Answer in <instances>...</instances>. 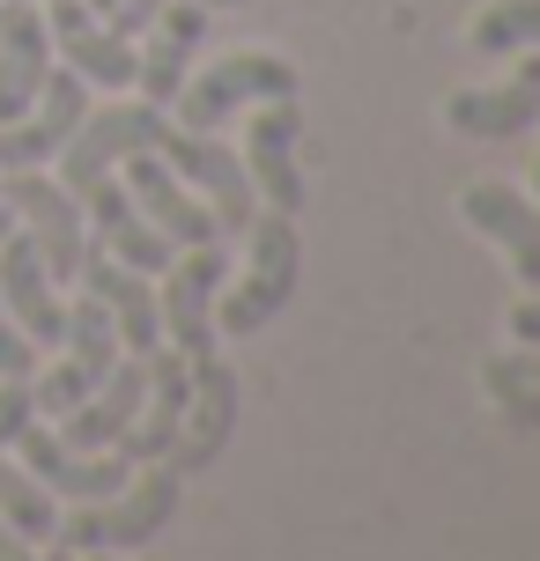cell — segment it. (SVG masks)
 <instances>
[{"label": "cell", "instance_id": "9", "mask_svg": "<svg viewBox=\"0 0 540 561\" xmlns=\"http://www.w3.org/2000/svg\"><path fill=\"white\" fill-rule=\"evenodd\" d=\"M156 156L193 185L200 199H207V215L223 222V237H237V229L252 222V178H245V156H237V140L223 134H185V126H171L164 118V140H156Z\"/></svg>", "mask_w": 540, "mask_h": 561}, {"label": "cell", "instance_id": "4", "mask_svg": "<svg viewBox=\"0 0 540 561\" xmlns=\"http://www.w3.org/2000/svg\"><path fill=\"white\" fill-rule=\"evenodd\" d=\"M156 140H164V104L119 89L112 104H89V112L75 118L67 148L53 156V178L67 185V193H89L97 178H112L126 156H142V148H156Z\"/></svg>", "mask_w": 540, "mask_h": 561}, {"label": "cell", "instance_id": "30", "mask_svg": "<svg viewBox=\"0 0 540 561\" xmlns=\"http://www.w3.org/2000/svg\"><path fill=\"white\" fill-rule=\"evenodd\" d=\"M75 561H126V554H112V547H97V554H75Z\"/></svg>", "mask_w": 540, "mask_h": 561}, {"label": "cell", "instance_id": "22", "mask_svg": "<svg viewBox=\"0 0 540 561\" xmlns=\"http://www.w3.org/2000/svg\"><path fill=\"white\" fill-rule=\"evenodd\" d=\"M466 45L488 59L504 53H540V0H488L466 15Z\"/></svg>", "mask_w": 540, "mask_h": 561}, {"label": "cell", "instance_id": "14", "mask_svg": "<svg viewBox=\"0 0 540 561\" xmlns=\"http://www.w3.org/2000/svg\"><path fill=\"white\" fill-rule=\"evenodd\" d=\"M119 185H126V199H134V207H142V222H156L178 252H185V244H215V237H223V222L207 215V199H200L193 185H185V178L156 156V148L126 156V163H119Z\"/></svg>", "mask_w": 540, "mask_h": 561}, {"label": "cell", "instance_id": "3", "mask_svg": "<svg viewBox=\"0 0 540 561\" xmlns=\"http://www.w3.org/2000/svg\"><path fill=\"white\" fill-rule=\"evenodd\" d=\"M296 59L289 53H267V45H237V53L207 59L200 75H185L178 82V96L164 104V118L171 126H185V134H223V118L252 112V104H267V96H296Z\"/></svg>", "mask_w": 540, "mask_h": 561}, {"label": "cell", "instance_id": "11", "mask_svg": "<svg viewBox=\"0 0 540 561\" xmlns=\"http://www.w3.org/2000/svg\"><path fill=\"white\" fill-rule=\"evenodd\" d=\"M445 126L459 140H526L540 126V53H518L511 75L466 82L445 96Z\"/></svg>", "mask_w": 540, "mask_h": 561}, {"label": "cell", "instance_id": "16", "mask_svg": "<svg viewBox=\"0 0 540 561\" xmlns=\"http://www.w3.org/2000/svg\"><path fill=\"white\" fill-rule=\"evenodd\" d=\"M207 45V8L200 0H164L148 30L134 37V96L148 104H171L178 82L193 75V53Z\"/></svg>", "mask_w": 540, "mask_h": 561}, {"label": "cell", "instance_id": "29", "mask_svg": "<svg viewBox=\"0 0 540 561\" xmlns=\"http://www.w3.org/2000/svg\"><path fill=\"white\" fill-rule=\"evenodd\" d=\"M526 193H533V207H540V156H533V178H526Z\"/></svg>", "mask_w": 540, "mask_h": 561}, {"label": "cell", "instance_id": "32", "mask_svg": "<svg viewBox=\"0 0 540 561\" xmlns=\"http://www.w3.org/2000/svg\"><path fill=\"white\" fill-rule=\"evenodd\" d=\"M89 8H97V15H104V8H119V0H89Z\"/></svg>", "mask_w": 540, "mask_h": 561}, {"label": "cell", "instance_id": "23", "mask_svg": "<svg viewBox=\"0 0 540 561\" xmlns=\"http://www.w3.org/2000/svg\"><path fill=\"white\" fill-rule=\"evenodd\" d=\"M0 517H8L23 539H37V547L53 539V517H59V503L30 480V466L15 458V450H0Z\"/></svg>", "mask_w": 540, "mask_h": 561}, {"label": "cell", "instance_id": "31", "mask_svg": "<svg viewBox=\"0 0 540 561\" xmlns=\"http://www.w3.org/2000/svg\"><path fill=\"white\" fill-rule=\"evenodd\" d=\"M37 561H75V554H67V547H53V554H45V547H37Z\"/></svg>", "mask_w": 540, "mask_h": 561}, {"label": "cell", "instance_id": "27", "mask_svg": "<svg viewBox=\"0 0 540 561\" xmlns=\"http://www.w3.org/2000/svg\"><path fill=\"white\" fill-rule=\"evenodd\" d=\"M0 561H37V539H23L8 517H0Z\"/></svg>", "mask_w": 540, "mask_h": 561}, {"label": "cell", "instance_id": "17", "mask_svg": "<svg viewBox=\"0 0 540 561\" xmlns=\"http://www.w3.org/2000/svg\"><path fill=\"white\" fill-rule=\"evenodd\" d=\"M0 304H8V318L30 333V347H37V355H45V347H59L67 288L53 280V266L37 259V244H30L23 229H8V237H0Z\"/></svg>", "mask_w": 540, "mask_h": 561}, {"label": "cell", "instance_id": "18", "mask_svg": "<svg viewBox=\"0 0 540 561\" xmlns=\"http://www.w3.org/2000/svg\"><path fill=\"white\" fill-rule=\"evenodd\" d=\"M185 377H193V355H178V347H148L142 407H134V428L119 436V458H126V466H164V458H171L178 414H185Z\"/></svg>", "mask_w": 540, "mask_h": 561}, {"label": "cell", "instance_id": "24", "mask_svg": "<svg viewBox=\"0 0 540 561\" xmlns=\"http://www.w3.org/2000/svg\"><path fill=\"white\" fill-rule=\"evenodd\" d=\"M23 421H37V407H30V377H0V450L23 436Z\"/></svg>", "mask_w": 540, "mask_h": 561}, {"label": "cell", "instance_id": "7", "mask_svg": "<svg viewBox=\"0 0 540 561\" xmlns=\"http://www.w3.org/2000/svg\"><path fill=\"white\" fill-rule=\"evenodd\" d=\"M0 207H8V222L23 229L37 259L53 266V280L67 288L75 280V259H82V199L59 185L53 170H0Z\"/></svg>", "mask_w": 540, "mask_h": 561}, {"label": "cell", "instance_id": "13", "mask_svg": "<svg viewBox=\"0 0 540 561\" xmlns=\"http://www.w3.org/2000/svg\"><path fill=\"white\" fill-rule=\"evenodd\" d=\"M67 288H82L97 304L112 310L119 340H126V355H148V347H164V318H156V274H134V266H119L97 237H82V259H75V280Z\"/></svg>", "mask_w": 540, "mask_h": 561}, {"label": "cell", "instance_id": "1", "mask_svg": "<svg viewBox=\"0 0 540 561\" xmlns=\"http://www.w3.org/2000/svg\"><path fill=\"white\" fill-rule=\"evenodd\" d=\"M237 237H245V252H229V280L215 296V333L245 340L289 310L296 266H304V237H296V215H282V207H252V222Z\"/></svg>", "mask_w": 540, "mask_h": 561}, {"label": "cell", "instance_id": "10", "mask_svg": "<svg viewBox=\"0 0 540 561\" xmlns=\"http://www.w3.org/2000/svg\"><path fill=\"white\" fill-rule=\"evenodd\" d=\"M459 222L474 229L482 244H496V259L511 266L518 288H540V207H533L526 185L466 178V185H459Z\"/></svg>", "mask_w": 540, "mask_h": 561}, {"label": "cell", "instance_id": "26", "mask_svg": "<svg viewBox=\"0 0 540 561\" xmlns=\"http://www.w3.org/2000/svg\"><path fill=\"white\" fill-rule=\"evenodd\" d=\"M511 340L518 347H540V288H526L511 304Z\"/></svg>", "mask_w": 540, "mask_h": 561}, {"label": "cell", "instance_id": "2", "mask_svg": "<svg viewBox=\"0 0 540 561\" xmlns=\"http://www.w3.org/2000/svg\"><path fill=\"white\" fill-rule=\"evenodd\" d=\"M178 495H185V473H178V466H134L126 488H112V495H97V503H59L53 547H67V554H97V547L134 554V547H148V539L178 517Z\"/></svg>", "mask_w": 540, "mask_h": 561}, {"label": "cell", "instance_id": "5", "mask_svg": "<svg viewBox=\"0 0 540 561\" xmlns=\"http://www.w3.org/2000/svg\"><path fill=\"white\" fill-rule=\"evenodd\" d=\"M223 280H229L223 237H215V244H185V252H171V266L156 274L164 347H178V355H207V347H223V333H215V296H223Z\"/></svg>", "mask_w": 540, "mask_h": 561}, {"label": "cell", "instance_id": "8", "mask_svg": "<svg viewBox=\"0 0 540 561\" xmlns=\"http://www.w3.org/2000/svg\"><path fill=\"white\" fill-rule=\"evenodd\" d=\"M237 407H245V392H237L229 355H223V347L193 355V377H185V414H178V444H171V458H164V466H178V473H207V466L229 450V436H237Z\"/></svg>", "mask_w": 540, "mask_h": 561}, {"label": "cell", "instance_id": "19", "mask_svg": "<svg viewBox=\"0 0 540 561\" xmlns=\"http://www.w3.org/2000/svg\"><path fill=\"white\" fill-rule=\"evenodd\" d=\"M142 385H148V355H119V363L104 369V377H97L67 414H59V444H75V450H119V436L134 428Z\"/></svg>", "mask_w": 540, "mask_h": 561}, {"label": "cell", "instance_id": "6", "mask_svg": "<svg viewBox=\"0 0 540 561\" xmlns=\"http://www.w3.org/2000/svg\"><path fill=\"white\" fill-rule=\"evenodd\" d=\"M237 156H245V178H252V199L259 207H282V215H304V104L296 96H267L252 104V126L237 140Z\"/></svg>", "mask_w": 540, "mask_h": 561}, {"label": "cell", "instance_id": "28", "mask_svg": "<svg viewBox=\"0 0 540 561\" xmlns=\"http://www.w3.org/2000/svg\"><path fill=\"white\" fill-rule=\"evenodd\" d=\"M200 8H207V15H215V8H252V0H200Z\"/></svg>", "mask_w": 540, "mask_h": 561}, {"label": "cell", "instance_id": "15", "mask_svg": "<svg viewBox=\"0 0 540 561\" xmlns=\"http://www.w3.org/2000/svg\"><path fill=\"white\" fill-rule=\"evenodd\" d=\"M82 112H89V82L67 75V67H53L45 89H37V104L0 126V170H53V156L67 148V134H75Z\"/></svg>", "mask_w": 540, "mask_h": 561}, {"label": "cell", "instance_id": "21", "mask_svg": "<svg viewBox=\"0 0 540 561\" xmlns=\"http://www.w3.org/2000/svg\"><path fill=\"white\" fill-rule=\"evenodd\" d=\"M119 355H126V340H119L112 310L97 304V296H82V288H75V304H67V318H59V363L75 369L82 385H97V377H104Z\"/></svg>", "mask_w": 540, "mask_h": 561}, {"label": "cell", "instance_id": "25", "mask_svg": "<svg viewBox=\"0 0 540 561\" xmlns=\"http://www.w3.org/2000/svg\"><path fill=\"white\" fill-rule=\"evenodd\" d=\"M37 369V347H30V333L8 318V304H0V377H30Z\"/></svg>", "mask_w": 540, "mask_h": 561}, {"label": "cell", "instance_id": "12", "mask_svg": "<svg viewBox=\"0 0 540 561\" xmlns=\"http://www.w3.org/2000/svg\"><path fill=\"white\" fill-rule=\"evenodd\" d=\"M8 450L30 466V480H37L53 503H97V495L126 488V473H134L119 450H75V444H59V428H45V421H23V436H15Z\"/></svg>", "mask_w": 540, "mask_h": 561}, {"label": "cell", "instance_id": "33", "mask_svg": "<svg viewBox=\"0 0 540 561\" xmlns=\"http://www.w3.org/2000/svg\"><path fill=\"white\" fill-rule=\"evenodd\" d=\"M8 229H15V222H8V207H0V237H8Z\"/></svg>", "mask_w": 540, "mask_h": 561}, {"label": "cell", "instance_id": "20", "mask_svg": "<svg viewBox=\"0 0 540 561\" xmlns=\"http://www.w3.org/2000/svg\"><path fill=\"white\" fill-rule=\"evenodd\" d=\"M53 30L37 0H0V126L37 104V89L53 75Z\"/></svg>", "mask_w": 540, "mask_h": 561}]
</instances>
